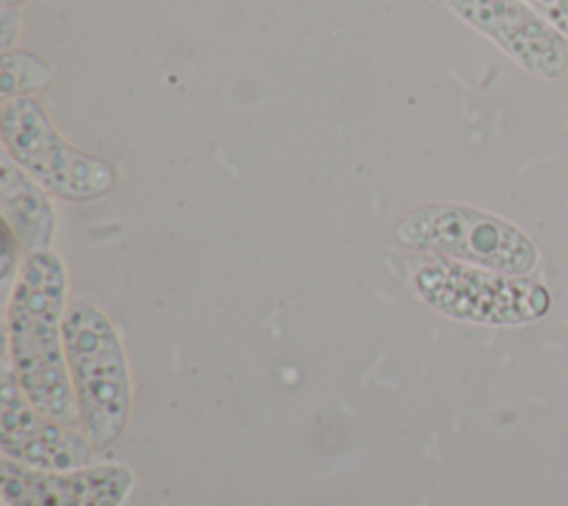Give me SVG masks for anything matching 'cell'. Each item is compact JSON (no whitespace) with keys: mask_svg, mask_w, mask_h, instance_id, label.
I'll return each instance as SVG.
<instances>
[{"mask_svg":"<svg viewBox=\"0 0 568 506\" xmlns=\"http://www.w3.org/2000/svg\"><path fill=\"white\" fill-rule=\"evenodd\" d=\"M67 273L51 251L27 253L7 304V344L22 393L44 415L80 426L62 342Z\"/></svg>","mask_w":568,"mask_h":506,"instance_id":"obj_1","label":"cell"},{"mask_svg":"<svg viewBox=\"0 0 568 506\" xmlns=\"http://www.w3.org/2000/svg\"><path fill=\"white\" fill-rule=\"evenodd\" d=\"M62 342L80 413L95 448L120 439L131 413V380L120 335L93 304L75 300L62 317Z\"/></svg>","mask_w":568,"mask_h":506,"instance_id":"obj_2","label":"cell"},{"mask_svg":"<svg viewBox=\"0 0 568 506\" xmlns=\"http://www.w3.org/2000/svg\"><path fill=\"white\" fill-rule=\"evenodd\" d=\"M395 235L415 251L508 275H528L539 260L535 242L519 226L466 204L417 206L399 220Z\"/></svg>","mask_w":568,"mask_h":506,"instance_id":"obj_3","label":"cell"},{"mask_svg":"<svg viewBox=\"0 0 568 506\" xmlns=\"http://www.w3.org/2000/svg\"><path fill=\"white\" fill-rule=\"evenodd\" d=\"M0 138L2 151L55 198L89 202L115 186L113 166L64 140L31 95L2 102Z\"/></svg>","mask_w":568,"mask_h":506,"instance_id":"obj_4","label":"cell"},{"mask_svg":"<svg viewBox=\"0 0 568 506\" xmlns=\"http://www.w3.org/2000/svg\"><path fill=\"white\" fill-rule=\"evenodd\" d=\"M415 289L439 313L479 324H526L550 308L548 289L526 275H508L439 255L415 271Z\"/></svg>","mask_w":568,"mask_h":506,"instance_id":"obj_5","label":"cell"},{"mask_svg":"<svg viewBox=\"0 0 568 506\" xmlns=\"http://www.w3.org/2000/svg\"><path fill=\"white\" fill-rule=\"evenodd\" d=\"M470 29L495 42L526 73L555 82L568 71L566 36L524 0H446Z\"/></svg>","mask_w":568,"mask_h":506,"instance_id":"obj_6","label":"cell"},{"mask_svg":"<svg viewBox=\"0 0 568 506\" xmlns=\"http://www.w3.org/2000/svg\"><path fill=\"white\" fill-rule=\"evenodd\" d=\"M2 457L42 470H69L93 464L95 446L82 428L40 413L22 393L13 366L2 371L0 399Z\"/></svg>","mask_w":568,"mask_h":506,"instance_id":"obj_7","label":"cell"},{"mask_svg":"<svg viewBox=\"0 0 568 506\" xmlns=\"http://www.w3.org/2000/svg\"><path fill=\"white\" fill-rule=\"evenodd\" d=\"M0 477L7 506H120L133 488L124 464L42 470L2 457Z\"/></svg>","mask_w":568,"mask_h":506,"instance_id":"obj_8","label":"cell"},{"mask_svg":"<svg viewBox=\"0 0 568 506\" xmlns=\"http://www.w3.org/2000/svg\"><path fill=\"white\" fill-rule=\"evenodd\" d=\"M51 193L40 186L4 151L0 158V209L4 226L27 253L47 251L55 233V209Z\"/></svg>","mask_w":568,"mask_h":506,"instance_id":"obj_9","label":"cell"},{"mask_svg":"<svg viewBox=\"0 0 568 506\" xmlns=\"http://www.w3.org/2000/svg\"><path fill=\"white\" fill-rule=\"evenodd\" d=\"M53 80V67L24 49H7L0 55V100L31 95Z\"/></svg>","mask_w":568,"mask_h":506,"instance_id":"obj_10","label":"cell"},{"mask_svg":"<svg viewBox=\"0 0 568 506\" xmlns=\"http://www.w3.org/2000/svg\"><path fill=\"white\" fill-rule=\"evenodd\" d=\"M568 38V0H524Z\"/></svg>","mask_w":568,"mask_h":506,"instance_id":"obj_11","label":"cell"},{"mask_svg":"<svg viewBox=\"0 0 568 506\" xmlns=\"http://www.w3.org/2000/svg\"><path fill=\"white\" fill-rule=\"evenodd\" d=\"M22 18L16 7H2L0 11V47L2 51L11 49V42L18 38Z\"/></svg>","mask_w":568,"mask_h":506,"instance_id":"obj_12","label":"cell"},{"mask_svg":"<svg viewBox=\"0 0 568 506\" xmlns=\"http://www.w3.org/2000/svg\"><path fill=\"white\" fill-rule=\"evenodd\" d=\"M24 2H29V0H0L2 7H16V9H18L20 4H24Z\"/></svg>","mask_w":568,"mask_h":506,"instance_id":"obj_13","label":"cell"}]
</instances>
